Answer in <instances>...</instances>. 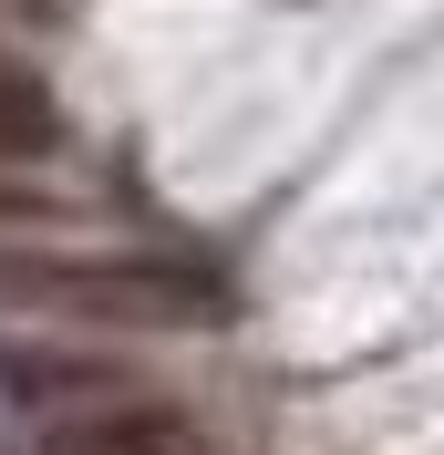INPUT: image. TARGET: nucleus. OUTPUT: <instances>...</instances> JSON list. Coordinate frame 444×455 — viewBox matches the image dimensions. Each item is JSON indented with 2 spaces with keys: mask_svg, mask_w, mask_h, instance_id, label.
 <instances>
[{
  "mask_svg": "<svg viewBox=\"0 0 444 455\" xmlns=\"http://www.w3.org/2000/svg\"><path fill=\"white\" fill-rule=\"evenodd\" d=\"M0 300L83 331H207L227 311L218 269L155 249H73V259H0Z\"/></svg>",
  "mask_w": 444,
  "mask_h": 455,
  "instance_id": "nucleus-1",
  "label": "nucleus"
},
{
  "mask_svg": "<svg viewBox=\"0 0 444 455\" xmlns=\"http://www.w3.org/2000/svg\"><path fill=\"white\" fill-rule=\"evenodd\" d=\"M42 455H218V445H207V435H196L176 403L114 394V403H83V414H62Z\"/></svg>",
  "mask_w": 444,
  "mask_h": 455,
  "instance_id": "nucleus-2",
  "label": "nucleus"
},
{
  "mask_svg": "<svg viewBox=\"0 0 444 455\" xmlns=\"http://www.w3.org/2000/svg\"><path fill=\"white\" fill-rule=\"evenodd\" d=\"M0 394L31 403V414H83V403L135 394L124 363H83V352H0Z\"/></svg>",
  "mask_w": 444,
  "mask_h": 455,
  "instance_id": "nucleus-3",
  "label": "nucleus"
},
{
  "mask_svg": "<svg viewBox=\"0 0 444 455\" xmlns=\"http://www.w3.org/2000/svg\"><path fill=\"white\" fill-rule=\"evenodd\" d=\"M62 156V104L31 62L0 52V166H52Z\"/></svg>",
  "mask_w": 444,
  "mask_h": 455,
  "instance_id": "nucleus-4",
  "label": "nucleus"
}]
</instances>
